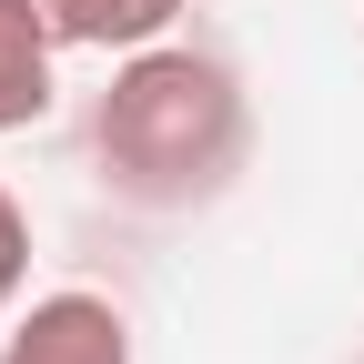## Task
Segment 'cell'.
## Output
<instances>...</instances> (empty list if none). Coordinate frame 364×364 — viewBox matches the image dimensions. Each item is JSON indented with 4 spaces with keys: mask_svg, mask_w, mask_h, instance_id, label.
I'll list each match as a JSON object with an SVG mask.
<instances>
[{
    "mask_svg": "<svg viewBox=\"0 0 364 364\" xmlns=\"http://www.w3.org/2000/svg\"><path fill=\"white\" fill-rule=\"evenodd\" d=\"M253 152V91L233 61L193 51V41H152L122 51L112 91L91 102V162L132 213H203L233 193Z\"/></svg>",
    "mask_w": 364,
    "mask_h": 364,
    "instance_id": "1",
    "label": "cell"
},
{
    "mask_svg": "<svg viewBox=\"0 0 364 364\" xmlns=\"http://www.w3.org/2000/svg\"><path fill=\"white\" fill-rule=\"evenodd\" d=\"M0 364H132V324L112 294L61 284V294H31V314L0 334Z\"/></svg>",
    "mask_w": 364,
    "mask_h": 364,
    "instance_id": "2",
    "label": "cell"
},
{
    "mask_svg": "<svg viewBox=\"0 0 364 364\" xmlns=\"http://www.w3.org/2000/svg\"><path fill=\"white\" fill-rule=\"evenodd\" d=\"M51 71H61V31L41 0H0V132H31L51 112Z\"/></svg>",
    "mask_w": 364,
    "mask_h": 364,
    "instance_id": "3",
    "label": "cell"
},
{
    "mask_svg": "<svg viewBox=\"0 0 364 364\" xmlns=\"http://www.w3.org/2000/svg\"><path fill=\"white\" fill-rule=\"evenodd\" d=\"M41 11H51L61 51H152L193 0H41Z\"/></svg>",
    "mask_w": 364,
    "mask_h": 364,
    "instance_id": "4",
    "label": "cell"
},
{
    "mask_svg": "<svg viewBox=\"0 0 364 364\" xmlns=\"http://www.w3.org/2000/svg\"><path fill=\"white\" fill-rule=\"evenodd\" d=\"M21 284H31V213L11 203V182H0V314L21 304Z\"/></svg>",
    "mask_w": 364,
    "mask_h": 364,
    "instance_id": "5",
    "label": "cell"
}]
</instances>
